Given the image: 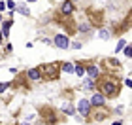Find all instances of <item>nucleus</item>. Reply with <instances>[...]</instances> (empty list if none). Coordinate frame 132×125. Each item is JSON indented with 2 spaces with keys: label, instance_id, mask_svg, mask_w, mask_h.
Instances as JSON below:
<instances>
[{
  "label": "nucleus",
  "instance_id": "nucleus-9",
  "mask_svg": "<svg viewBox=\"0 0 132 125\" xmlns=\"http://www.w3.org/2000/svg\"><path fill=\"white\" fill-rule=\"evenodd\" d=\"M11 25H13V21H6V23H4V28H2V34H4V36H8V34H10Z\"/></svg>",
  "mask_w": 132,
  "mask_h": 125
},
{
  "label": "nucleus",
  "instance_id": "nucleus-19",
  "mask_svg": "<svg viewBox=\"0 0 132 125\" xmlns=\"http://www.w3.org/2000/svg\"><path fill=\"white\" fill-rule=\"evenodd\" d=\"M6 87H8V83H0V93H4Z\"/></svg>",
  "mask_w": 132,
  "mask_h": 125
},
{
  "label": "nucleus",
  "instance_id": "nucleus-3",
  "mask_svg": "<svg viewBox=\"0 0 132 125\" xmlns=\"http://www.w3.org/2000/svg\"><path fill=\"white\" fill-rule=\"evenodd\" d=\"M61 13L66 15V17L74 13V2H72V0H64V2H62V6H61Z\"/></svg>",
  "mask_w": 132,
  "mask_h": 125
},
{
  "label": "nucleus",
  "instance_id": "nucleus-2",
  "mask_svg": "<svg viewBox=\"0 0 132 125\" xmlns=\"http://www.w3.org/2000/svg\"><path fill=\"white\" fill-rule=\"evenodd\" d=\"M59 68H61V67H59L57 63H51V64H44V67L40 68V72L44 74L45 78H49V80H51V78H55V76L59 74Z\"/></svg>",
  "mask_w": 132,
  "mask_h": 125
},
{
  "label": "nucleus",
  "instance_id": "nucleus-14",
  "mask_svg": "<svg viewBox=\"0 0 132 125\" xmlns=\"http://www.w3.org/2000/svg\"><path fill=\"white\" fill-rule=\"evenodd\" d=\"M94 87V82L93 80H85V89H93Z\"/></svg>",
  "mask_w": 132,
  "mask_h": 125
},
{
  "label": "nucleus",
  "instance_id": "nucleus-13",
  "mask_svg": "<svg viewBox=\"0 0 132 125\" xmlns=\"http://www.w3.org/2000/svg\"><path fill=\"white\" fill-rule=\"evenodd\" d=\"M6 8H10L11 11H13V10L17 8V6H15V2H13V0H10V2H6Z\"/></svg>",
  "mask_w": 132,
  "mask_h": 125
},
{
  "label": "nucleus",
  "instance_id": "nucleus-10",
  "mask_svg": "<svg viewBox=\"0 0 132 125\" xmlns=\"http://www.w3.org/2000/svg\"><path fill=\"white\" fill-rule=\"evenodd\" d=\"M61 68L64 70V72H74V64H72V63H64V64H61Z\"/></svg>",
  "mask_w": 132,
  "mask_h": 125
},
{
  "label": "nucleus",
  "instance_id": "nucleus-23",
  "mask_svg": "<svg viewBox=\"0 0 132 125\" xmlns=\"http://www.w3.org/2000/svg\"><path fill=\"white\" fill-rule=\"evenodd\" d=\"M0 21H2V15H0Z\"/></svg>",
  "mask_w": 132,
  "mask_h": 125
},
{
  "label": "nucleus",
  "instance_id": "nucleus-8",
  "mask_svg": "<svg viewBox=\"0 0 132 125\" xmlns=\"http://www.w3.org/2000/svg\"><path fill=\"white\" fill-rule=\"evenodd\" d=\"M85 74H89L91 78H96V76H98V68L96 67H87L85 68Z\"/></svg>",
  "mask_w": 132,
  "mask_h": 125
},
{
  "label": "nucleus",
  "instance_id": "nucleus-16",
  "mask_svg": "<svg viewBox=\"0 0 132 125\" xmlns=\"http://www.w3.org/2000/svg\"><path fill=\"white\" fill-rule=\"evenodd\" d=\"M125 44H127V42H125V40H121V42H119V44H117V47H115V51L119 53V51H121L123 47H125Z\"/></svg>",
  "mask_w": 132,
  "mask_h": 125
},
{
  "label": "nucleus",
  "instance_id": "nucleus-22",
  "mask_svg": "<svg viewBox=\"0 0 132 125\" xmlns=\"http://www.w3.org/2000/svg\"><path fill=\"white\" fill-rule=\"evenodd\" d=\"M28 2H36V0H28Z\"/></svg>",
  "mask_w": 132,
  "mask_h": 125
},
{
  "label": "nucleus",
  "instance_id": "nucleus-7",
  "mask_svg": "<svg viewBox=\"0 0 132 125\" xmlns=\"http://www.w3.org/2000/svg\"><path fill=\"white\" fill-rule=\"evenodd\" d=\"M27 74H28V78H30V80H34V82L42 78V72H40V68H30Z\"/></svg>",
  "mask_w": 132,
  "mask_h": 125
},
{
  "label": "nucleus",
  "instance_id": "nucleus-1",
  "mask_svg": "<svg viewBox=\"0 0 132 125\" xmlns=\"http://www.w3.org/2000/svg\"><path fill=\"white\" fill-rule=\"evenodd\" d=\"M100 93L104 95L106 99H113V97H117V93H119V83L115 80H104L100 83Z\"/></svg>",
  "mask_w": 132,
  "mask_h": 125
},
{
  "label": "nucleus",
  "instance_id": "nucleus-11",
  "mask_svg": "<svg viewBox=\"0 0 132 125\" xmlns=\"http://www.w3.org/2000/svg\"><path fill=\"white\" fill-rule=\"evenodd\" d=\"M74 70H76L77 76H85V68H83L81 64H74Z\"/></svg>",
  "mask_w": 132,
  "mask_h": 125
},
{
  "label": "nucleus",
  "instance_id": "nucleus-5",
  "mask_svg": "<svg viewBox=\"0 0 132 125\" xmlns=\"http://www.w3.org/2000/svg\"><path fill=\"white\" fill-rule=\"evenodd\" d=\"M91 104H93V106H104V104H106V97H104L102 93H94L93 99H91Z\"/></svg>",
  "mask_w": 132,
  "mask_h": 125
},
{
  "label": "nucleus",
  "instance_id": "nucleus-17",
  "mask_svg": "<svg viewBox=\"0 0 132 125\" xmlns=\"http://www.w3.org/2000/svg\"><path fill=\"white\" fill-rule=\"evenodd\" d=\"M98 36H100V38H108V36H110V32H108V31H100Z\"/></svg>",
  "mask_w": 132,
  "mask_h": 125
},
{
  "label": "nucleus",
  "instance_id": "nucleus-18",
  "mask_svg": "<svg viewBox=\"0 0 132 125\" xmlns=\"http://www.w3.org/2000/svg\"><path fill=\"white\" fill-rule=\"evenodd\" d=\"M64 112H66V114H74V108H72V106H64Z\"/></svg>",
  "mask_w": 132,
  "mask_h": 125
},
{
  "label": "nucleus",
  "instance_id": "nucleus-6",
  "mask_svg": "<svg viewBox=\"0 0 132 125\" xmlns=\"http://www.w3.org/2000/svg\"><path fill=\"white\" fill-rule=\"evenodd\" d=\"M79 112L87 117L89 112H91V102H89V100H81V102H79Z\"/></svg>",
  "mask_w": 132,
  "mask_h": 125
},
{
  "label": "nucleus",
  "instance_id": "nucleus-12",
  "mask_svg": "<svg viewBox=\"0 0 132 125\" xmlns=\"http://www.w3.org/2000/svg\"><path fill=\"white\" fill-rule=\"evenodd\" d=\"M79 31H81V32H89V31H91V25H87V23H81V25H79Z\"/></svg>",
  "mask_w": 132,
  "mask_h": 125
},
{
  "label": "nucleus",
  "instance_id": "nucleus-20",
  "mask_svg": "<svg viewBox=\"0 0 132 125\" xmlns=\"http://www.w3.org/2000/svg\"><path fill=\"white\" fill-rule=\"evenodd\" d=\"M2 10H6V4H4V2H0V11H2Z\"/></svg>",
  "mask_w": 132,
  "mask_h": 125
},
{
  "label": "nucleus",
  "instance_id": "nucleus-24",
  "mask_svg": "<svg viewBox=\"0 0 132 125\" xmlns=\"http://www.w3.org/2000/svg\"><path fill=\"white\" fill-rule=\"evenodd\" d=\"M72 2H77V0H72Z\"/></svg>",
  "mask_w": 132,
  "mask_h": 125
},
{
  "label": "nucleus",
  "instance_id": "nucleus-15",
  "mask_svg": "<svg viewBox=\"0 0 132 125\" xmlns=\"http://www.w3.org/2000/svg\"><path fill=\"white\" fill-rule=\"evenodd\" d=\"M15 10H19V11H21L23 15H28V13H30V11H28V10L25 8V6H19V8H15Z\"/></svg>",
  "mask_w": 132,
  "mask_h": 125
},
{
  "label": "nucleus",
  "instance_id": "nucleus-21",
  "mask_svg": "<svg viewBox=\"0 0 132 125\" xmlns=\"http://www.w3.org/2000/svg\"><path fill=\"white\" fill-rule=\"evenodd\" d=\"M0 44H2V32H0Z\"/></svg>",
  "mask_w": 132,
  "mask_h": 125
},
{
  "label": "nucleus",
  "instance_id": "nucleus-4",
  "mask_svg": "<svg viewBox=\"0 0 132 125\" xmlns=\"http://www.w3.org/2000/svg\"><path fill=\"white\" fill-rule=\"evenodd\" d=\"M53 42H55V46L61 47V49H66V47H68V38H66L64 34H57Z\"/></svg>",
  "mask_w": 132,
  "mask_h": 125
}]
</instances>
